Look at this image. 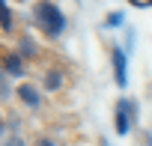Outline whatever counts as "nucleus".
Wrapping results in <instances>:
<instances>
[{
	"instance_id": "7",
	"label": "nucleus",
	"mask_w": 152,
	"mask_h": 146,
	"mask_svg": "<svg viewBox=\"0 0 152 146\" xmlns=\"http://www.w3.org/2000/svg\"><path fill=\"white\" fill-rule=\"evenodd\" d=\"M122 21H125V15H122V12H110V15L104 18V27H119Z\"/></svg>"
},
{
	"instance_id": "10",
	"label": "nucleus",
	"mask_w": 152,
	"mask_h": 146,
	"mask_svg": "<svg viewBox=\"0 0 152 146\" xmlns=\"http://www.w3.org/2000/svg\"><path fill=\"white\" fill-rule=\"evenodd\" d=\"M102 146H107V140H102Z\"/></svg>"
},
{
	"instance_id": "9",
	"label": "nucleus",
	"mask_w": 152,
	"mask_h": 146,
	"mask_svg": "<svg viewBox=\"0 0 152 146\" xmlns=\"http://www.w3.org/2000/svg\"><path fill=\"white\" fill-rule=\"evenodd\" d=\"M36 146H57V143H51V140H45V137H39V140H36Z\"/></svg>"
},
{
	"instance_id": "3",
	"label": "nucleus",
	"mask_w": 152,
	"mask_h": 146,
	"mask_svg": "<svg viewBox=\"0 0 152 146\" xmlns=\"http://www.w3.org/2000/svg\"><path fill=\"white\" fill-rule=\"evenodd\" d=\"M18 99L27 104V107H39L42 104V93H39V87L36 84H18Z\"/></svg>"
},
{
	"instance_id": "6",
	"label": "nucleus",
	"mask_w": 152,
	"mask_h": 146,
	"mask_svg": "<svg viewBox=\"0 0 152 146\" xmlns=\"http://www.w3.org/2000/svg\"><path fill=\"white\" fill-rule=\"evenodd\" d=\"M0 15H3V33H9V27H12V6L3 3L0 6Z\"/></svg>"
},
{
	"instance_id": "1",
	"label": "nucleus",
	"mask_w": 152,
	"mask_h": 146,
	"mask_svg": "<svg viewBox=\"0 0 152 146\" xmlns=\"http://www.w3.org/2000/svg\"><path fill=\"white\" fill-rule=\"evenodd\" d=\"M36 18H39V24H42V30L48 36H60L66 30V15H63V9L57 3H39L36 6Z\"/></svg>"
},
{
	"instance_id": "8",
	"label": "nucleus",
	"mask_w": 152,
	"mask_h": 146,
	"mask_svg": "<svg viewBox=\"0 0 152 146\" xmlns=\"http://www.w3.org/2000/svg\"><path fill=\"white\" fill-rule=\"evenodd\" d=\"M3 146H24V140H21V137H9Z\"/></svg>"
},
{
	"instance_id": "5",
	"label": "nucleus",
	"mask_w": 152,
	"mask_h": 146,
	"mask_svg": "<svg viewBox=\"0 0 152 146\" xmlns=\"http://www.w3.org/2000/svg\"><path fill=\"white\" fill-rule=\"evenodd\" d=\"M63 87V75L60 72H48L45 75V90H60Z\"/></svg>"
},
{
	"instance_id": "2",
	"label": "nucleus",
	"mask_w": 152,
	"mask_h": 146,
	"mask_svg": "<svg viewBox=\"0 0 152 146\" xmlns=\"http://www.w3.org/2000/svg\"><path fill=\"white\" fill-rule=\"evenodd\" d=\"M113 75H116V84L119 87H128V57L122 48H113Z\"/></svg>"
},
{
	"instance_id": "4",
	"label": "nucleus",
	"mask_w": 152,
	"mask_h": 146,
	"mask_svg": "<svg viewBox=\"0 0 152 146\" xmlns=\"http://www.w3.org/2000/svg\"><path fill=\"white\" fill-rule=\"evenodd\" d=\"M3 69H6V75L21 78V75H24V60H21V54L6 51V54H3Z\"/></svg>"
}]
</instances>
